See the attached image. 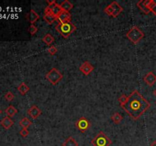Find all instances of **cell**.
<instances>
[{"mask_svg": "<svg viewBox=\"0 0 156 146\" xmlns=\"http://www.w3.org/2000/svg\"><path fill=\"white\" fill-rule=\"evenodd\" d=\"M127 103L121 107L134 120L139 119L151 107L150 103L138 92L133 91L129 95Z\"/></svg>", "mask_w": 156, "mask_h": 146, "instance_id": "cell-1", "label": "cell"}, {"mask_svg": "<svg viewBox=\"0 0 156 146\" xmlns=\"http://www.w3.org/2000/svg\"><path fill=\"white\" fill-rule=\"evenodd\" d=\"M56 31L64 39H68L69 36L76 30V27L74 24L71 22L58 23L55 27Z\"/></svg>", "mask_w": 156, "mask_h": 146, "instance_id": "cell-2", "label": "cell"}, {"mask_svg": "<svg viewBox=\"0 0 156 146\" xmlns=\"http://www.w3.org/2000/svg\"><path fill=\"white\" fill-rule=\"evenodd\" d=\"M126 36L134 45H137L141 40H142L145 36L143 31L137 26H133L129 31L126 34Z\"/></svg>", "mask_w": 156, "mask_h": 146, "instance_id": "cell-3", "label": "cell"}, {"mask_svg": "<svg viewBox=\"0 0 156 146\" xmlns=\"http://www.w3.org/2000/svg\"><path fill=\"white\" fill-rule=\"evenodd\" d=\"M92 144L93 146H110L112 141L105 132H100L92 140Z\"/></svg>", "mask_w": 156, "mask_h": 146, "instance_id": "cell-4", "label": "cell"}, {"mask_svg": "<svg viewBox=\"0 0 156 146\" xmlns=\"http://www.w3.org/2000/svg\"><path fill=\"white\" fill-rule=\"evenodd\" d=\"M104 11L109 16L113 17V18H117L121 12H123V8L117 2L114 1V2H111L110 5H108Z\"/></svg>", "mask_w": 156, "mask_h": 146, "instance_id": "cell-5", "label": "cell"}, {"mask_svg": "<svg viewBox=\"0 0 156 146\" xmlns=\"http://www.w3.org/2000/svg\"><path fill=\"white\" fill-rule=\"evenodd\" d=\"M63 74L56 68H52L46 75V79L53 85H57L63 79Z\"/></svg>", "mask_w": 156, "mask_h": 146, "instance_id": "cell-6", "label": "cell"}, {"mask_svg": "<svg viewBox=\"0 0 156 146\" xmlns=\"http://www.w3.org/2000/svg\"><path fill=\"white\" fill-rule=\"evenodd\" d=\"M47 2L48 5L46 7L45 10H44V14L50 13L53 15H54L56 18H57L60 15V13H61V11H63L61 7H60V5L56 3V2L54 1V0L53 1H47Z\"/></svg>", "mask_w": 156, "mask_h": 146, "instance_id": "cell-7", "label": "cell"}, {"mask_svg": "<svg viewBox=\"0 0 156 146\" xmlns=\"http://www.w3.org/2000/svg\"><path fill=\"white\" fill-rule=\"evenodd\" d=\"M76 126L81 132H86L91 126L90 121L86 117H81L76 122Z\"/></svg>", "mask_w": 156, "mask_h": 146, "instance_id": "cell-8", "label": "cell"}, {"mask_svg": "<svg viewBox=\"0 0 156 146\" xmlns=\"http://www.w3.org/2000/svg\"><path fill=\"white\" fill-rule=\"evenodd\" d=\"M94 69H95V67L88 61H86L85 63H82L79 67V70L82 72V74L86 76H89L93 72Z\"/></svg>", "mask_w": 156, "mask_h": 146, "instance_id": "cell-9", "label": "cell"}, {"mask_svg": "<svg viewBox=\"0 0 156 146\" xmlns=\"http://www.w3.org/2000/svg\"><path fill=\"white\" fill-rule=\"evenodd\" d=\"M27 113L30 116V117L32 118L33 120H36L40 116V114L42 113L41 110L35 105H33L30 107V109L27 110Z\"/></svg>", "mask_w": 156, "mask_h": 146, "instance_id": "cell-10", "label": "cell"}, {"mask_svg": "<svg viewBox=\"0 0 156 146\" xmlns=\"http://www.w3.org/2000/svg\"><path fill=\"white\" fill-rule=\"evenodd\" d=\"M57 21L59 23H67L71 22V14L69 11H62L58 17H57Z\"/></svg>", "mask_w": 156, "mask_h": 146, "instance_id": "cell-11", "label": "cell"}, {"mask_svg": "<svg viewBox=\"0 0 156 146\" xmlns=\"http://www.w3.org/2000/svg\"><path fill=\"white\" fill-rule=\"evenodd\" d=\"M144 82L149 87L153 86L156 82V76L152 72H149L144 77Z\"/></svg>", "mask_w": 156, "mask_h": 146, "instance_id": "cell-12", "label": "cell"}, {"mask_svg": "<svg viewBox=\"0 0 156 146\" xmlns=\"http://www.w3.org/2000/svg\"><path fill=\"white\" fill-rule=\"evenodd\" d=\"M145 6L149 9L150 12L156 16V1L154 0H144Z\"/></svg>", "mask_w": 156, "mask_h": 146, "instance_id": "cell-13", "label": "cell"}, {"mask_svg": "<svg viewBox=\"0 0 156 146\" xmlns=\"http://www.w3.org/2000/svg\"><path fill=\"white\" fill-rule=\"evenodd\" d=\"M0 124H1V126H2L5 129H9L12 126L13 124H14V122H13V120L10 117L5 116V117H4L3 119L1 120Z\"/></svg>", "mask_w": 156, "mask_h": 146, "instance_id": "cell-14", "label": "cell"}, {"mask_svg": "<svg viewBox=\"0 0 156 146\" xmlns=\"http://www.w3.org/2000/svg\"><path fill=\"white\" fill-rule=\"evenodd\" d=\"M27 16H28V21H30L31 24H34V23L37 22L40 18V15L34 9L30 10V12L28 13Z\"/></svg>", "mask_w": 156, "mask_h": 146, "instance_id": "cell-15", "label": "cell"}, {"mask_svg": "<svg viewBox=\"0 0 156 146\" xmlns=\"http://www.w3.org/2000/svg\"><path fill=\"white\" fill-rule=\"evenodd\" d=\"M73 4L72 2H70L69 0H65L60 4V7H61L62 10L63 11H70L73 8Z\"/></svg>", "mask_w": 156, "mask_h": 146, "instance_id": "cell-16", "label": "cell"}, {"mask_svg": "<svg viewBox=\"0 0 156 146\" xmlns=\"http://www.w3.org/2000/svg\"><path fill=\"white\" fill-rule=\"evenodd\" d=\"M29 87L27 86L25 82H21L18 87V91L21 95H25L27 92H29Z\"/></svg>", "mask_w": 156, "mask_h": 146, "instance_id": "cell-17", "label": "cell"}, {"mask_svg": "<svg viewBox=\"0 0 156 146\" xmlns=\"http://www.w3.org/2000/svg\"><path fill=\"white\" fill-rule=\"evenodd\" d=\"M63 146H79V144L73 136H69L63 143Z\"/></svg>", "mask_w": 156, "mask_h": 146, "instance_id": "cell-18", "label": "cell"}, {"mask_svg": "<svg viewBox=\"0 0 156 146\" xmlns=\"http://www.w3.org/2000/svg\"><path fill=\"white\" fill-rule=\"evenodd\" d=\"M42 40H43V42H44V43H45L47 45L52 46V44L54 43L55 38H54V37L52 35V34H47L45 36H44V37H43Z\"/></svg>", "mask_w": 156, "mask_h": 146, "instance_id": "cell-19", "label": "cell"}, {"mask_svg": "<svg viewBox=\"0 0 156 146\" xmlns=\"http://www.w3.org/2000/svg\"><path fill=\"white\" fill-rule=\"evenodd\" d=\"M44 20L47 23V24L50 25V24H53L54 21L57 20V18H56L54 15L50 14V13H46L44 15Z\"/></svg>", "mask_w": 156, "mask_h": 146, "instance_id": "cell-20", "label": "cell"}, {"mask_svg": "<svg viewBox=\"0 0 156 146\" xmlns=\"http://www.w3.org/2000/svg\"><path fill=\"white\" fill-rule=\"evenodd\" d=\"M17 113H18V110L15 107H13L12 105L8 107L5 110V113L7 114V116H8V117H12Z\"/></svg>", "mask_w": 156, "mask_h": 146, "instance_id": "cell-21", "label": "cell"}, {"mask_svg": "<svg viewBox=\"0 0 156 146\" xmlns=\"http://www.w3.org/2000/svg\"><path fill=\"white\" fill-rule=\"evenodd\" d=\"M136 5L137 6H138V8H139L142 12L145 13V14H148L150 13L149 9L145 6V3H144V0H140V1H139V2H137Z\"/></svg>", "mask_w": 156, "mask_h": 146, "instance_id": "cell-22", "label": "cell"}, {"mask_svg": "<svg viewBox=\"0 0 156 146\" xmlns=\"http://www.w3.org/2000/svg\"><path fill=\"white\" fill-rule=\"evenodd\" d=\"M31 124H32V122L27 117L23 118V119H21L19 122L20 126L22 127V129H27Z\"/></svg>", "mask_w": 156, "mask_h": 146, "instance_id": "cell-23", "label": "cell"}, {"mask_svg": "<svg viewBox=\"0 0 156 146\" xmlns=\"http://www.w3.org/2000/svg\"><path fill=\"white\" fill-rule=\"evenodd\" d=\"M111 120L114 122V123L117 125V124L120 123L121 121L123 120V116L119 113H114L111 116Z\"/></svg>", "mask_w": 156, "mask_h": 146, "instance_id": "cell-24", "label": "cell"}, {"mask_svg": "<svg viewBox=\"0 0 156 146\" xmlns=\"http://www.w3.org/2000/svg\"><path fill=\"white\" fill-rule=\"evenodd\" d=\"M128 99H129V97L126 96V95H122L119 98H118V101H119L120 104V107L123 106L126 104L127 103L128 101Z\"/></svg>", "mask_w": 156, "mask_h": 146, "instance_id": "cell-25", "label": "cell"}, {"mask_svg": "<svg viewBox=\"0 0 156 146\" xmlns=\"http://www.w3.org/2000/svg\"><path fill=\"white\" fill-rule=\"evenodd\" d=\"M57 51H58V49H57V47H56V46H50V47L48 48V50H47V52H48V53H50L51 56H53V55L56 54V53H57Z\"/></svg>", "mask_w": 156, "mask_h": 146, "instance_id": "cell-26", "label": "cell"}, {"mask_svg": "<svg viewBox=\"0 0 156 146\" xmlns=\"http://www.w3.org/2000/svg\"><path fill=\"white\" fill-rule=\"evenodd\" d=\"M28 31H29V33L31 34V35H34V34L37 32L38 29H37V27H36L34 24H31L30 27L28 28Z\"/></svg>", "mask_w": 156, "mask_h": 146, "instance_id": "cell-27", "label": "cell"}, {"mask_svg": "<svg viewBox=\"0 0 156 146\" xmlns=\"http://www.w3.org/2000/svg\"><path fill=\"white\" fill-rule=\"evenodd\" d=\"M5 98L6 101H11L14 100L15 98V95H13L11 92H8L5 95Z\"/></svg>", "mask_w": 156, "mask_h": 146, "instance_id": "cell-28", "label": "cell"}, {"mask_svg": "<svg viewBox=\"0 0 156 146\" xmlns=\"http://www.w3.org/2000/svg\"><path fill=\"white\" fill-rule=\"evenodd\" d=\"M19 134L21 135V136L24 137V138H26L27 135H29V131L27 130V129H22L20 131Z\"/></svg>", "mask_w": 156, "mask_h": 146, "instance_id": "cell-29", "label": "cell"}, {"mask_svg": "<svg viewBox=\"0 0 156 146\" xmlns=\"http://www.w3.org/2000/svg\"><path fill=\"white\" fill-rule=\"evenodd\" d=\"M150 146H156V141H153L150 144Z\"/></svg>", "mask_w": 156, "mask_h": 146, "instance_id": "cell-30", "label": "cell"}, {"mask_svg": "<svg viewBox=\"0 0 156 146\" xmlns=\"http://www.w3.org/2000/svg\"><path fill=\"white\" fill-rule=\"evenodd\" d=\"M154 95L156 97V89L154 91Z\"/></svg>", "mask_w": 156, "mask_h": 146, "instance_id": "cell-31", "label": "cell"}, {"mask_svg": "<svg viewBox=\"0 0 156 146\" xmlns=\"http://www.w3.org/2000/svg\"><path fill=\"white\" fill-rule=\"evenodd\" d=\"M1 113H2V110H0V114H1Z\"/></svg>", "mask_w": 156, "mask_h": 146, "instance_id": "cell-32", "label": "cell"}, {"mask_svg": "<svg viewBox=\"0 0 156 146\" xmlns=\"http://www.w3.org/2000/svg\"><path fill=\"white\" fill-rule=\"evenodd\" d=\"M155 104H156V102H155Z\"/></svg>", "mask_w": 156, "mask_h": 146, "instance_id": "cell-33", "label": "cell"}]
</instances>
